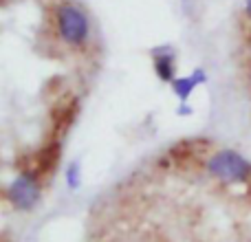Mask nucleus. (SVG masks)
<instances>
[{
	"label": "nucleus",
	"mask_w": 251,
	"mask_h": 242,
	"mask_svg": "<svg viewBox=\"0 0 251 242\" xmlns=\"http://www.w3.org/2000/svg\"><path fill=\"white\" fill-rule=\"evenodd\" d=\"M40 198V187L31 174H22L9 187V200L18 209H31Z\"/></svg>",
	"instance_id": "3"
},
{
	"label": "nucleus",
	"mask_w": 251,
	"mask_h": 242,
	"mask_svg": "<svg viewBox=\"0 0 251 242\" xmlns=\"http://www.w3.org/2000/svg\"><path fill=\"white\" fill-rule=\"evenodd\" d=\"M57 33L69 44H82L88 38V18L75 4H62L57 9Z\"/></svg>",
	"instance_id": "2"
},
{
	"label": "nucleus",
	"mask_w": 251,
	"mask_h": 242,
	"mask_svg": "<svg viewBox=\"0 0 251 242\" xmlns=\"http://www.w3.org/2000/svg\"><path fill=\"white\" fill-rule=\"evenodd\" d=\"M66 183H69V187H79V183H82V169H79V163L69 165V169H66Z\"/></svg>",
	"instance_id": "6"
},
{
	"label": "nucleus",
	"mask_w": 251,
	"mask_h": 242,
	"mask_svg": "<svg viewBox=\"0 0 251 242\" xmlns=\"http://www.w3.org/2000/svg\"><path fill=\"white\" fill-rule=\"evenodd\" d=\"M209 172L225 183H243L251 174V163L238 152L223 150L209 161Z\"/></svg>",
	"instance_id": "1"
},
{
	"label": "nucleus",
	"mask_w": 251,
	"mask_h": 242,
	"mask_svg": "<svg viewBox=\"0 0 251 242\" xmlns=\"http://www.w3.org/2000/svg\"><path fill=\"white\" fill-rule=\"evenodd\" d=\"M247 13L251 16V0H247Z\"/></svg>",
	"instance_id": "7"
},
{
	"label": "nucleus",
	"mask_w": 251,
	"mask_h": 242,
	"mask_svg": "<svg viewBox=\"0 0 251 242\" xmlns=\"http://www.w3.org/2000/svg\"><path fill=\"white\" fill-rule=\"evenodd\" d=\"M205 82V73L203 71H196V73L187 75V77H178V79H172V88L174 93H176L181 99H187L190 97V93L194 91L199 84Z\"/></svg>",
	"instance_id": "5"
},
{
	"label": "nucleus",
	"mask_w": 251,
	"mask_h": 242,
	"mask_svg": "<svg viewBox=\"0 0 251 242\" xmlns=\"http://www.w3.org/2000/svg\"><path fill=\"white\" fill-rule=\"evenodd\" d=\"M154 71L163 82H172L174 77V53L170 48L154 51Z\"/></svg>",
	"instance_id": "4"
}]
</instances>
